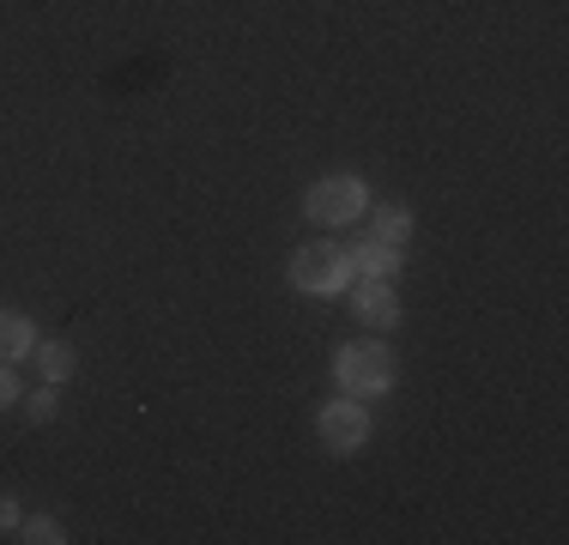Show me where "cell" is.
<instances>
[{"label":"cell","mask_w":569,"mask_h":545,"mask_svg":"<svg viewBox=\"0 0 569 545\" xmlns=\"http://www.w3.org/2000/svg\"><path fill=\"white\" fill-rule=\"evenodd\" d=\"M291 279H297V291H309V297H340L351 285V261L333 242H303L297 261H291Z\"/></svg>","instance_id":"cell-1"},{"label":"cell","mask_w":569,"mask_h":545,"mask_svg":"<svg viewBox=\"0 0 569 545\" xmlns=\"http://www.w3.org/2000/svg\"><path fill=\"white\" fill-rule=\"evenodd\" d=\"M303 207L316 225H351V218H363V207H370V188H363L358 176H321Z\"/></svg>","instance_id":"cell-2"},{"label":"cell","mask_w":569,"mask_h":545,"mask_svg":"<svg viewBox=\"0 0 569 545\" xmlns=\"http://www.w3.org/2000/svg\"><path fill=\"white\" fill-rule=\"evenodd\" d=\"M333 370H340V382L351 394H388L395 388V358H388V346H370V339L346 346Z\"/></svg>","instance_id":"cell-3"},{"label":"cell","mask_w":569,"mask_h":545,"mask_svg":"<svg viewBox=\"0 0 569 545\" xmlns=\"http://www.w3.org/2000/svg\"><path fill=\"white\" fill-rule=\"evenodd\" d=\"M363 436H370V413H363L358 400H328L321 406V443H328L333 455L363 448Z\"/></svg>","instance_id":"cell-4"},{"label":"cell","mask_w":569,"mask_h":545,"mask_svg":"<svg viewBox=\"0 0 569 545\" xmlns=\"http://www.w3.org/2000/svg\"><path fill=\"white\" fill-rule=\"evenodd\" d=\"M346 261H351V272H363V279H395V272H400V242H388V237H376V230H370Z\"/></svg>","instance_id":"cell-5"},{"label":"cell","mask_w":569,"mask_h":545,"mask_svg":"<svg viewBox=\"0 0 569 545\" xmlns=\"http://www.w3.org/2000/svg\"><path fill=\"white\" fill-rule=\"evenodd\" d=\"M351 304H358V316L370 327H395L400 321V297L388 291V279H363L358 291H351Z\"/></svg>","instance_id":"cell-6"},{"label":"cell","mask_w":569,"mask_h":545,"mask_svg":"<svg viewBox=\"0 0 569 545\" xmlns=\"http://www.w3.org/2000/svg\"><path fill=\"white\" fill-rule=\"evenodd\" d=\"M31 339H37V327L24 321V316H12V309H0V358H24L31 351Z\"/></svg>","instance_id":"cell-7"},{"label":"cell","mask_w":569,"mask_h":545,"mask_svg":"<svg viewBox=\"0 0 569 545\" xmlns=\"http://www.w3.org/2000/svg\"><path fill=\"white\" fill-rule=\"evenodd\" d=\"M67 376H73V346H67V339H49V346H43V382H56V388H61Z\"/></svg>","instance_id":"cell-8"},{"label":"cell","mask_w":569,"mask_h":545,"mask_svg":"<svg viewBox=\"0 0 569 545\" xmlns=\"http://www.w3.org/2000/svg\"><path fill=\"white\" fill-rule=\"evenodd\" d=\"M406 230H412V212H406V207H382V212H376V237L400 242Z\"/></svg>","instance_id":"cell-9"},{"label":"cell","mask_w":569,"mask_h":545,"mask_svg":"<svg viewBox=\"0 0 569 545\" xmlns=\"http://www.w3.org/2000/svg\"><path fill=\"white\" fill-rule=\"evenodd\" d=\"M24 539H31V545H56V539H67V534L49 522V515H37V522H24Z\"/></svg>","instance_id":"cell-10"},{"label":"cell","mask_w":569,"mask_h":545,"mask_svg":"<svg viewBox=\"0 0 569 545\" xmlns=\"http://www.w3.org/2000/svg\"><path fill=\"white\" fill-rule=\"evenodd\" d=\"M56 400H61V394H56V382H43V388L31 394V418H56Z\"/></svg>","instance_id":"cell-11"},{"label":"cell","mask_w":569,"mask_h":545,"mask_svg":"<svg viewBox=\"0 0 569 545\" xmlns=\"http://www.w3.org/2000/svg\"><path fill=\"white\" fill-rule=\"evenodd\" d=\"M19 400V382H12V370H0V406H12Z\"/></svg>","instance_id":"cell-12"},{"label":"cell","mask_w":569,"mask_h":545,"mask_svg":"<svg viewBox=\"0 0 569 545\" xmlns=\"http://www.w3.org/2000/svg\"><path fill=\"white\" fill-rule=\"evenodd\" d=\"M0 527H19V509H12L7 497H0Z\"/></svg>","instance_id":"cell-13"}]
</instances>
